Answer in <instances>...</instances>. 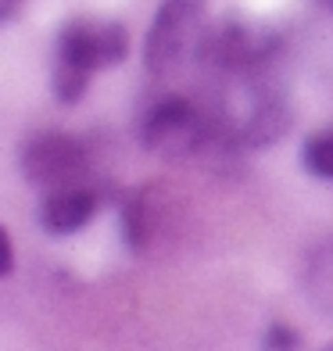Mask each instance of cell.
I'll return each instance as SVG.
<instances>
[{
	"mask_svg": "<svg viewBox=\"0 0 333 351\" xmlns=\"http://www.w3.org/2000/svg\"><path fill=\"white\" fill-rule=\"evenodd\" d=\"M14 269V251H11V237L0 230V276H8Z\"/></svg>",
	"mask_w": 333,
	"mask_h": 351,
	"instance_id": "cell-12",
	"label": "cell"
},
{
	"mask_svg": "<svg viewBox=\"0 0 333 351\" xmlns=\"http://www.w3.org/2000/svg\"><path fill=\"white\" fill-rule=\"evenodd\" d=\"M301 165L319 180H333V130H319L301 143Z\"/></svg>",
	"mask_w": 333,
	"mask_h": 351,
	"instance_id": "cell-9",
	"label": "cell"
},
{
	"mask_svg": "<svg viewBox=\"0 0 333 351\" xmlns=\"http://www.w3.org/2000/svg\"><path fill=\"white\" fill-rule=\"evenodd\" d=\"M265 348H301V333L291 330V326H283V323H273L265 330V337H262Z\"/></svg>",
	"mask_w": 333,
	"mask_h": 351,
	"instance_id": "cell-11",
	"label": "cell"
},
{
	"mask_svg": "<svg viewBox=\"0 0 333 351\" xmlns=\"http://www.w3.org/2000/svg\"><path fill=\"white\" fill-rule=\"evenodd\" d=\"M319 4H323V8H330V11H333V0H319Z\"/></svg>",
	"mask_w": 333,
	"mask_h": 351,
	"instance_id": "cell-14",
	"label": "cell"
},
{
	"mask_svg": "<svg viewBox=\"0 0 333 351\" xmlns=\"http://www.w3.org/2000/svg\"><path fill=\"white\" fill-rule=\"evenodd\" d=\"M305 291L319 312L333 315V241L319 244L305 262Z\"/></svg>",
	"mask_w": 333,
	"mask_h": 351,
	"instance_id": "cell-8",
	"label": "cell"
},
{
	"mask_svg": "<svg viewBox=\"0 0 333 351\" xmlns=\"http://www.w3.org/2000/svg\"><path fill=\"white\" fill-rule=\"evenodd\" d=\"M176 226H180V208L169 183L151 180L122 197V241L130 251L144 254L162 247L176 233Z\"/></svg>",
	"mask_w": 333,
	"mask_h": 351,
	"instance_id": "cell-5",
	"label": "cell"
},
{
	"mask_svg": "<svg viewBox=\"0 0 333 351\" xmlns=\"http://www.w3.org/2000/svg\"><path fill=\"white\" fill-rule=\"evenodd\" d=\"M90 172L93 158L79 136H69L61 130H43L22 143V176L43 194L90 183Z\"/></svg>",
	"mask_w": 333,
	"mask_h": 351,
	"instance_id": "cell-4",
	"label": "cell"
},
{
	"mask_svg": "<svg viewBox=\"0 0 333 351\" xmlns=\"http://www.w3.org/2000/svg\"><path fill=\"white\" fill-rule=\"evenodd\" d=\"M101 204H104V190L93 186V183L51 190V194H43L40 208H36V222L51 237H69V233L83 230L86 222L101 212Z\"/></svg>",
	"mask_w": 333,
	"mask_h": 351,
	"instance_id": "cell-7",
	"label": "cell"
},
{
	"mask_svg": "<svg viewBox=\"0 0 333 351\" xmlns=\"http://www.w3.org/2000/svg\"><path fill=\"white\" fill-rule=\"evenodd\" d=\"M90 75L93 72H86V69L72 65V61H61L58 58V65H54V93H58V101L61 104H75L86 93V86H90Z\"/></svg>",
	"mask_w": 333,
	"mask_h": 351,
	"instance_id": "cell-10",
	"label": "cell"
},
{
	"mask_svg": "<svg viewBox=\"0 0 333 351\" xmlns=\"http://www.w3.org/2000/svg\"><path fill=\"white\" fill-rule=\"evenodd\" d=\"M25 8V0H0V22H8V19H14Z\"/></svg>",
	"mask_w": 333,
	"mask_h": 351,
	"instance_id": "cell-13",
	"label": "cell"
},
{
	"mask_svg": "<svg viewBox=\"0 0 333 351\" xmlns=\"http://www.w3.org/2000/svg\"><path fill=\"white\" fill-rule=\"evenodd\" d=\"M125 51H130V33L119 22L72 19L58 33V58L86 72L119 65V61H125Z\"/></svg>",
	"mask_w": 333,
	"mask_h": 351,
	"instance_id": "cell-6",
	"label": "cell"
},
{
	"mask_svg": "<svg viewBox=\"0 0 333 351\" xmlns=\"http://www.w3.org/2000/svg\"><path fill=\"white\" fill-rule=\"evenodd\" d=\"M208 4L204 0H162L144 40V65L151 75H176L201 61L208 36Z\"/></svg>",
	"mask_w": 333,
	"mask_h": 351,
	"instance_id": "cell-1",
	"label": "cell"
},
{
	"mask_svg": "<svg viewBox=\"0 0 333 351\" xmlns=\"http://www.w3.org/2000/svg\"><path fill=\"white\" fill-rule=\"evenodd\" d=\"M219 119L222 108H201L186 97H162L147 108L140 143L165 162H190L204 154Z\"/></svg>",
	"mask_w": 333,
	"mask_h": 351,
	"instance_id": "cell-2",
	"label": "cell"
},
{
	"mask_svg": "<svg viewBox=\"0 0 333 351\" xmlns=\"http://www.w3.org/2000/svg\"><path fill=\"white\" fill-rule=\"evenodd\" d=\"M276 58H280V36L273 29L230 19V22L208 25V36H204L197 65L204 72L233 75L241 83H251V79L273 72Z\"/></svg>",
	"mask_w": 333,
	"mask_h": 351,
	"instance_id": "cell-3",
	"label": "cell"
}]
</instances>
